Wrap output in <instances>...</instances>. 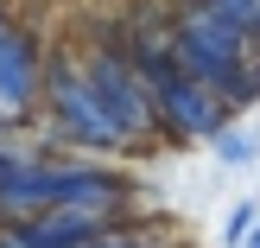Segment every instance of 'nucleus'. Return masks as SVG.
<instances>
[{
	"instance_id": "obj_1",
	"label": "nucleus",
	"mask_w": 260,
	"mask_h": 248,
	"mask_svg": "<svg viewBox=\"0 0 260 248\" xmlns=\"http://www.w3.org/2000/svg\"><path fill=\"white\" fill-rule=\"evenodd\" d=\"M45 127L51 140H63L76 153H134L127 127L108 115L102 89L89 83V58H76V51L45 58Z\"/></svg>"
},
{
	"instance_id": "obj_2",
	"label": "nucleus",
	"mask_w": 260,
	"mask_h": 248,
	"mask_svg": "<svg viewBox=\"0 0 260 248\" xmlns=\"http://www.w3.org/2000/svg\"><path fill=\"white\" fill-rule=\"evenodd\" d=\"M89 83L102 89L108 115L127 127V140H134V147H146V140L159 134V96H152L146 70H140L121 45H89Z\"/></svg>"
},
{
	"instance_id": "obj_3",
	"label": "nucleus",
	"mask_w": 260,
	"mask_h": 248,
	"mask_svg": "<svg viewBox=\"0 0 260 248\" xmlns=\"http://www.w3.org/2000/svg\"><path fill=\"white\" fill-rule=\"evenodd\" d=\"M45 58L38 32L19 19H0V134H19L32 108H45Z\"/></svg>"
},
{
	"instance_id": "obj_4",
	"label": "nucleus",
	"mask_w": 260,
	"mask_h": 248,
	"mask_svg": "<svg viewBox=\"0 0 260 248\" xmlns=\"http://www.w3.org/2000/svg\"><path fill=\"white\" fill-rule=\"evenodd\" d=\"M152 96H159V127H165V140H178V147H190V140H216L229 121H235V108H229L210 83H197L190 70L159 76Z\"/></svg>"
},
{
	"instance_id": "obj_5",
	"label": "nucleus",
	"mask_w": 260,
	"mask_h": 248,
	"mask_svg": "<svg viewBox=\"0 0 260 248\" xmlns=\"http://www.w3.org/2000/svg\"><path fill=\"white\" fill-rule=\"evenodd\" d=\"M102 153H83V159H70V198L63 204H83V210L108 216V223H121L127 204H134V185H127L114 166H95Z\"/></svg>"
},
{
	"instance_id": "obj_6",
	"label": "nucleus",
	"mask_w": 260,
	"mask_h": 248,
	"mask_svg": "<svg viewBox=\"0 0 260 248\" xmlns=\"http://www.w3.org/2000/svg\"><path fill=\"white\" fill-rule=\"evenodd\" d=\"M25 242L32 248H89V242H102L108 236V216H95V210H83V204H57V210H38V216H25Z\"/></svg>"
},
{
	"instance_id": "obj_7",
	"label": "nucleus",
	"mask_w": 260,
	"mask_h": 248,
	"mask_svg": "<svg viewBox=\"0 0 260 248\" xmlns=\"http://www.w3.org/2000/svg\"><path fill=\"white\" fill-rule=\"evenodd\" d=\"M210 147H216V159H222V166H254V159H260V134H254V127H235V121H229Z\"/></svg>"
},
{
	"instance_id": "obj_8",
	"label": "nucleus",
	"mask_w": 260,
	"mask_h": 248,
	"mask_svg": "<svg viewBox=\"0 0 260 248\" xmlns=\"http://www.w3.org/2000/svg\"><path fill=\"white\" fill-rule=\"evenodd\" d=\"M254 229H260V204H254V198H241L235 210H229V223H222V236H229V248H241V242L254 236Z\"/></svg>"
},
{
	"instance_id": "obj_9",
	"label": "nucleus",
	"mask_w": 260,
	"mask_h": 248,
	"mask_svg": "<svg viewBox=\"0 0 260 248\" xmlns=\"http://www.w3.org/2000/svg\"><path fill=\"white\" fill-rule=\"evenodd\" d=\"M89 248H172L165 236H134V229H108L102 242H89Z\"/></svg>"
},
{
	"instance_id": "obj_10",
	"label": "nucleus",
	"mask_w": 260,
	"mask_h": 248,
	"mask_svg": "<svg viewBox=\"0 0 260 248\" xmlns=\"http://www.w3.org/2000/svg\"><path fill=\"white\" fill-rule=\"evenodd\" d=\"M178 7H216V13H229V19L248 25L254 13H260V0H178Z\"/></svg>"
},
{
	"instance_id": "obj_11",
	"label": "nucleus",
	"mask_w": 260,
	"mask_h": 248,
	"mask_svg": "<svg viewBox=\"0 0 260 248\" xmlns=\"http://www.w3.org/2000/svg\"><path fill=\"white\" fill-rule=\"evenodd\" d=\"M19 166H25V147H13V140L0 134V191L13 185V172H19Z\"/></svg>"
},
{
	"instance_id": "obj_12",
	"label": "nucleus",
	"mask_w": 260,
	"mask_h": 248,
	"mask_svg": "<svg viewBox=\"0 0 260 248\" xmlns=\"http://www.w3.org/2000/svg\"><path fill=\"white\" fill-rule=\"evenodd\" d=\"M0 248H32V242H25L19 223H0Z\"/></svg>"
},
{
	"instance_id": "obj_13",
	"label": "nucleus",
	"mask_w": 260,
	"mask_h": 248,
	"mask_svg": "<svg viewBox=\"0 0 260 248\" xmlns=\"http://www.w3.org/2000/svg\"><path fill=\"white\" fill-rule=\"evenodd\" d=\"M248 38H254V51H260V13H254V19H248Z\"/></svg>"
},
{
	"instance_id": "obj_14",
	"label": "nucleus",
	"mask_w": 260,
	"mask_h": 248,
	"mask_svg": "<svg viewBox=\"0 0 260 248\" xmlns=\"http://www.w3.org/2000/svg\"><path fill=\"white\" fill-rule=\"evenodd\" d=\"M241 248H260V229H254V236H248V242H241Z\"/></svg>"
},
{
	"instance_id": "obj_15",
	"label": "nucleus",
	"mask_w": 260,
	"mask_h": 248,
	"mask_svg": "<svg viewBox=\"0 0 260 248\" xmlns=\"http://www.w3.org/2000/svg\"><path fill=\"white\" fill-rule=\"evenodd\" d=\"M0 19H7V0H0Z\"/></svg>"
},
{
	"instance_id": "obj_16",
	"label": "nucleus",
	"mask_w": 260,
	"mask_h": 248,
	"mask_svg": "<svg viewBox=\"0 0 260 248\" xmlns=\"http://www.w3.org/2000/svg\"><path fill=\"white\" fill-rule=\"evenodd\" d=\"M172 248H184V242H172Z\"/></svg>"
}]
</instances>
